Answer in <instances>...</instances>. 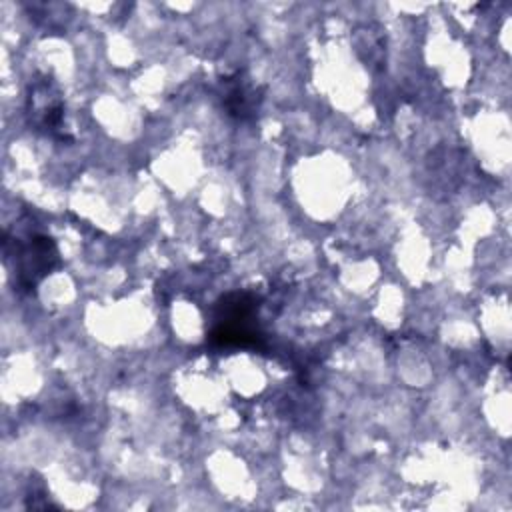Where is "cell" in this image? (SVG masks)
Returning <instances> with one entry per match:
<instances>
[{
    "label": "cell",
    "mask_w": 512,
    "mask_h": 512,
    "mask_svg": "<svg viewBox=\"0 0 512 512\" xmlns=\"http://www.w3.org/2000/svg\"><path fill=\"white\" fill-rule=\"evenodd\" d=\"M256 310L258 304L252 294H226L216 302L208 342L220 348H262L264 334L260 330Z\"/></svg>",
    "instance_id": "obj_1"
},
{
    "label": "cell",
    "mask_w": 512,
    "mask_h": 512,
    "mask_svg": "<svg viewBox=\"0 0 512 512\" xmlns=\"http://www.w3.org/2000/svg\"><path fill=\"white\" fill-rule=\"evenodd\" d=\"M4 252L14 270L16 284L24 290L34 288L58 264V250L50 236L36 230L6 232Z\"/></svg>",
    "instance_id": "obj_2"
},
{
    "label": "cell",
    "mask_w": 512,
    "mask_h": 512,
    "mask_svg": "<svg viewBox=\"0 0 512 512\" xmlns=\"http://www.w3.org/2000/svg\"><path fill=\"white\" fill-rule=\"evenodd\" d=\"M28 118L36 130H42L54 138L66 140L62 122H64V100L56 82L48 76H42L30 84L28 90Z\"/></svg>",
    "instance_id": "obj_3"
},
{
    "label": "cell",
    "mask_w": 512,
    "mask_h": 512,
    "mask_svg": "<svg viewBox=\"0 0 512 512\" xmlns=\"http://www.w3.org/2000/svg\"><path fill=\"white\" fill-rule=\"evenodd\" d=\"M218 94L228 116L240 122H248L258 116L262 104V90L242 72L222 78Z\"/></svg>",
    "instance_id": "obj_4"
}]
</instances>
